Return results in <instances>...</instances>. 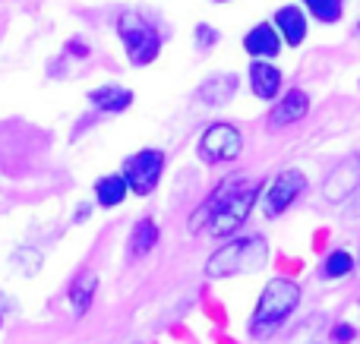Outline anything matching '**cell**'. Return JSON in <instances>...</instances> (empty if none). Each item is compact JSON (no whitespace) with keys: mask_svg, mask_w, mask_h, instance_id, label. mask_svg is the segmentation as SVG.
Returning a JSON list of instances; mask_svg holds the SVG:
<instances>
[{"mask_svg":"<svg viewBox=\"0 0 360 344\" xmlns=\"http://www.w3.org/2000/svg\"><path fill=\"white\" fill-rule=\"evenodd\" d=\"M262 259H266L262 237H243V240H231L228 246H221L209 259L205 272H209V278H228V275H237V272L259 269Z\"/></svg>","mask_w":360,"mask_h":344,"instance_id":"3","label":"cell"},{"mask_svg":"<svg viewBox=\"0 0 360 344\" xmlns=\"http://www.w3.org/2000/svg\"><path fill=\"white\" fill-rule=\"evenodd\" d=\"M89 101L98 105L105 114H120L133 105V92L130 88H120V86H101L89 92Z\"/></svg>","mask_w":360,"mask_h":344,"instance_id":"14","label":"cell"},{"mask_svg":"<svg viewBox=\"0 0 360 344\" xmlns=\"http://www.w3.org/2000/svg\"><path fill=\"white\" fill-rule=\"evenodd\" d=\"M250 88H253L256 98L272 101L281 92V70L266 60H253L250 63Z\"/></svg>","mask_w":360,"mask_h":344,"instance_id":"11","label":"cell"},{"mask_svg":"<svg viewBox=\"0 0 360 344\" xmlns=\"http://www.w3.org/2000/svg\"><path fill=\"white\" fill-rule=\"evenodd\" d=\"M165 174V152L158 149H143L124 164V180L136 196H149L158 187Z\"/></svg>","mask_w":360,"mask_h":344,"instance_id":"5","label":"cell"},{"mask_svg":"<svg viewBox=\"0 0 360 344\" xmlns=\"http://www.w3.org/2000/svg\"><path fill=\"white\" fill-rule=\"evenodd\" d=\"M332 341H335V344H351V341H354V329H351L348 322L335 326V329H332Z\"/></svg>","mask_w":360,"mask_h":344,"instance_id":"21","label":"cell"},{"mask_svg":"<svg viewBox=\"0 0 360 344\" xmlns=\"http://www.w3.org/2000/svg\"><path fill=\"white\" fill-rule=\"evenodd\" d=\"M13 265H16L22 275H35L38 265H41V253H38L35 246H22V250H16V256H13Z\"/></svg>","mask_w":360,"mask_h":344,"instance_id":"20","label":"cell"},{"mask_svg":"<svg viewBox=\"0 0 360 344\" xmlns=\"http://www.w3.org/2000/svg\"><path fill=\"white\" fill-rule=\"evenodd\" d=\"M234 92H237V76L234 73H215V76H209V79L199 86L196 98L202 101V105L221 107V105H228V101L234 98Z\"/></svg>","mask_w":360,"mask_h":344,"instance_id":"12","label":"cell"},{"mask_svg":"<svg viewBox=\"0 0 360 344\" xmlns=\"http://www.w3.org/2000/svg\"><path fill=\"white\" fill-rule=\"evenodd\" d=\"M243 143H240V130L234 124H212L209 130L199 139V158L209 164H221V161H234L240 155Z\"/></svg>","mask_w":360,"mask_h":344,"instance_id":"6","label":"cell"},{"mask_svg":"<svg viewBox=\"0 0 360 344\" xmlns=\"http://www.w3.org/2000/svg\"><path fill=\"white\" fill-rule=\"evenodd\" d=\"M155 244H158L155 221H149V218L136 221V227H133V234H130V253H133V256H146V253H149Z\"/></svg>","mask_w":360,"mask_h":344,"instance_id":"17","label":"cell"},{"mask_svg":"<svg viewBox=\"0 0 360 344\" xmlns=\"http://www.w3.org/2000/svg\"><path fill=\"white\" fill-rule=\"evenodd\" d=\"M117 35H120V41H124L127 57H130L133 67H149L158 57V51H162L158 32L152 29L143 16H136V13H124V16L117 19Z\"/></svg>","mask_w":360,"mask_h":344,"instance_id":"4","label":"cell"},{"mask_svg":"<svg viewBox=\"0 0 360 344\" xmlns=\"http://www.w3.org/2000/svg\"><path fill=\"white\" fill-rule=\"evenodd\" d=\"M275 25H278L281 41H288L291 48H297L307 38V16L297 6H281V10L275 13Z\"/></svg>","mask_w":360,"mask_h":344,"instance_id":"13","label":"cell"},{"mask_svg":"<svg viewBox=\"0 0 360 344\" xmlns=\"http://www.w3.org/2000/svg\"><path fill=\"white\" fill-rule=\"evenodd\" d=\"M256 196H259L256 187L240 190L237 177H231V180H224L221 187H218V193L196 212V218L190 221V231H202V225L209 221L212 237H228V234H234L237 227L243 225V218L250 215Z\"/></svg>","mask_w":360,"mask_h":344,"instance_id":"1","label":"cell"},{"mask_svg":"<svg viewBox=\"0 0 360 344\" xmlns=\"http://www.w3.org/2000/svg\"><path fill=\"white\" fill-rule=\"evenodd\" d=\"M89 218V206H79V212H76V221H86Z\"/></svg>","mask_w":360,"mask_h":344,"instance_id":"23","label":"cell"},{"mask_svg":"<svg viewBox=\"0 0 360 344\" xmlns=\"http://www.w3.org/2000/svg\"><path fill=\"white\" fill-rule=\"evenodd\" d=\"M300 303V288L288 278H272L266 284V291L259 294V303L253 310V319H250V332L253 335H266L272 329H278L288 316L297 310Z\"/></svg>","mask_w":360,"mask_h":344,"instance_id":"2","label":"cell"},{"mask_svg":"<svg viewBox=\"0 0 360 344\" xmlns=\"http://www.w3.org/2000/svg\"><path fill=\"white\" fill-rule=\"evenodd\" d=\"M354 269V256L348 250H335L329 253V259L323 263V278H342V275H351Z\"/></svg>","mask_w":360,"mask_h":344,"instance_id":"18","label":"cell"},{"mask_svg":"<svg viewBox=\"0 0 360 344\" xmlns=\"http://www.w3.org/2000/svg\"><path fill=\"white\" fill-rule=\"evenodd\" d=\"M243 48H247V54L256 57V60H272V57L281 51V35L275 25L259 22L256 29H250L247 38H243Z\"/></svg>","mask_w":360,"mask_h":344,"instance_id":"10","label":"cell"},{"mask_svg":"<svg viewBox=\"0 0 360 344\" xmlns=\"http://www.w3.org/2000/svg\"><path fill=\"white\" fill-rule=\"evenodd\" d=\"M323 190H326V199H332V202L345 199V196H351L354 190H360V161L338 164V168L326 177Z\"/></svg>","mask_w":360,"mask_h":344,"instance_id":"9","label":"cell"},{"mask_svg":"<svg viewBox=\"0 0 360 344\" xmlns=\"http://www.w3.org/2000/svg\"><path fill=\"white\" fill-rule=\"evenodd\" d=\"M307 190V174L300 168H285L266 190V199H262V209H266L269 218L281 215L300 193Z\"/></svg>","mask_w":360,"mask_h":344,"instance_id":"7","label":"cell"},{"mask_svg":"<svg viewBox=\"0 0 360 344\" xmlns=\"http://www.w3.org/2000/svg\"><path fill=\"white\" fill-rule=\"evenodd\" d=\"M310 114V95L304 88H291L288 95H281V101L272 107V117L269 124L272 126H285V124H297Z\"/></svg>","mask_w":360,"mask_h":344,"instance_id":"8","label":"cell"},{"mask_svg":"<svg viewBox=\"0 0 360 344\" xmlns=\"http://www.w3.org/2000/svg\"><path fill=\"white\" fill-rule=\"evenodd\" d=\"M196 35H199V48H209V44H212V41H215V38H218L215 32L209 29V25H199V29H196Z\"/></svg>","mask_w":360,"mask_h":344,"instance_id":"22","label":"cell"},{"mask_svg":"<svg viewBox=\"0 0 360 344\" xmlns=\"http://www.w3.org/2000/svg\"><path fill=\"white\" fill-rule=\"evenodd\" d=\"M127 180H124V174H108V177H101L98 183H95V199H98V206H105V209H114V206H120V202L127 199Z\"/></svg>","mask_w":360,"mask_h":344,"instance_id":"15","label":"cell"},{"mask_svg":"<svg viewBox=\"0 0 360 344\" xmlns=\"http://www.w3.org/2000/svg\"><path fill=\"white\" fill-rule=\"evenodd\" d=\"M307 10L319 22H335V19H342V0H307Z\"/></svg>","mask_w":360,"mask_h":344,"instance_id":"19","label":"cell"},{"mask_svg":"<svg viewBox=\"0 0 360 344\" xmlns=\"http://www.w3.org/2000/svg\"><path fill=\"white\" fill-rule=\"evenodd\" d=\"M95 288H98V278H95V272H82V275L73 282V288H70V303H73L76 316H86L89 313V307H92V297H95Z\"/></svg>","mask_w":360,"mask_h":344,"instance_id":"16","label":"cell"}]
</instances>
